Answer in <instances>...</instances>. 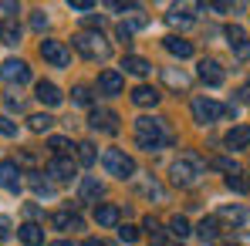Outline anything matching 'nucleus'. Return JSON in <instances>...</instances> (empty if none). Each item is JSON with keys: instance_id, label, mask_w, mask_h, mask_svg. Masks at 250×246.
I'll list each match as a JSON object with an SVG mask.
<instances>
[{"instance_id": "f257e3e1", "label": "nucleus", "mask_w": 250, "mask_h": 246, "mask_svg": "<svg viewBox=\"0 0 250 246\" xmlns=\"http://www.w3.org/2000/svg\"><path fill=\"white\" fill-rule=\"evenodd\" d=\"M135 142L146 152H159V149H166L169 142H172V135L166 132V122L163 118L142 115V118H135Z\"/></svg>"}, {"instance_id": "f03ea898", "label": "nucleus", "mask_w": 250, "mask_h": 246, "mask_svg": "<svg viewBox=\"0 0 250 246\" xmlns=\"http://www.w3.org/2000/svg\"><path fill=\"white\" fill-rule=\"evenodd\" d=\"M200 175H203V159H200L196 152H183L176 162L169 165V179H172V186H179V189L196 186Z\"/></svg>"}, {"instance_id": "7ed1b4c3", "label": "nucleus", "mask_w": 250, "mask_h": 246, "mask_svg": "<svg viewBox=\"0 0 250 246\" xmlns=\"http://www.w3.org/2000/svg\"><path fill=\"white\" fill-rule=\"evenodd\" d=\"M102 165H105V172L115 175V179H132V175H135V162H132V155H125L122 149H105Z\"/></svg>"}, {"instance_id": "20e7f679", "label": "nucleus", "mask_w": 250, "mask_h": 246, "mask_svg": "<svg viewBox=\"0 0 250 246\" xmlns=\"http://www.w3.org/2000/svg\"><path fill=\"white\" fill-rule=\"evenodd\" d=\"M75 47H78V54L88 57V61H102V57H108V41L102 38V34H75Z\"/></svg>"}, {"instance_id": "39448f33", "label": "nucleus", "mask_w": 250, "mask_h": 246, "mask_svg": "<svg viewBox=\"0 0 250 246\" xmlns=\"http://www.w3.org/2000/svg\"><path fill=\"white\" fill-rule=\"evenodd\" d=\"M41 57L47 64H54V68H68L71 64V51L64 47V41H51V38L41 41Z\"/></svg>"}, {"instance_id": "423d86ee", "label": "nucleus", "mask_w": 250, "mask_h": 246, "mask_svg": "<svg viewBox=\"0 0 250 246\" xmlns=\"http://www.w3.org/2000/svg\"><path fill=\"white\" fill-rule=\"evenodd\" d=\"M220 115H223L220 101H213V98H193V118L200 125H213Z\"/></svg>"}, {"instance_id": "0eeeda50", "label": "nucleus", "mask_w": 250, "mask_h": 246, "mask_svg": "<svg viewBox=\"0 0 250 246\" xmlns=\"http://www.w3.org/2000/svg\"><path fill=\"white\" fill-rule=\"evenodd\" d=\"M0 78L10 84H27L31 81V68H27V61H17V57H10V61H3L0 64Z\"/></svg>"}, {"instance_id": "6e6552de", "label": "nucleus", "mask_w": 250, "mask_h": 246, "mask_svg": "<svg viewBox=\"0 0 250 246\" xmlns=\"http://www.w3.org/2000/svg\"><path fill=\"white\" fill-rule=\"evenodd\" d=\"M223 78H227V75H223V64H220L216 57H203V61H200V81H203V84L220 88Z\"/></svg>"}, {"instance_id": "1a4fd4ad", "label": "nucleus", "mask_w": 250, "mask_h": 246, "mask_svg": "<svg viewBox=\"0 0 250 246\" xmlns=\"http://www.w3.org/2000/svg\"><path fill=\"white\" fill-rule=\"evenodd\" d=\"M122 88H125V78H122V71H115V68H108V71H102L98 75V95H122Z\"/></svg>"}, {"instance_id": "9d476101", "label": "nucleus", "mask_w": 250, "mask_h": 246, "mask_svg": "<svg viewBox=\"0 0 250 246\" xmlns=\"http://www.w3.org/2000/svg\"><path fill=\"white\" fill-rule=\"evenodd\" d=\"M0 189L21 192V169H17L14 159H3V162H0Z\"/></svg>"}, {"instance_id": "9b49d317", "label": "nucleus", "mask_w": 250, "mask_h": 246, "mask_svg": "<svg viewBox=\"0 0 250 246\" xmlns=\"http://www.w3.org/2000/svg\"><path fill=\"white\" fill-rule=\"evenodd\" d=\"M88 125H91L95 132H119V115L108 112V108H95V112L88 115Z\"/></svg>"}, {"instance_id": "f8f14e48", "label": "nucleus", "mask_w": 250, "mask_h": 246, "mask_svg": "<svg viewBox=\"0 0 250 246\" xmlns=\"http://www.w3.org/2000/svg\"><path fill=\"white\" fill-rule=\"evenodd\" d=\"M223 145H227L230 152H240V149H247V145H250V125H233V128L223 135Z\"/></svg>"}, {"instance_id": "ddd939ff", "label": "nucleus", "mask_w": 250, "mask_h": 246, "mask_svg": "<svg viewBox=\"0 0 250 246\" xmlns=\"http://www.w3.org/2000/svg\"><path fill=\"white\" fill-rule=\"evenodd\" d=\"M159 98H163V95H159L152 84H139V88L132 91V105H135V108H156Z\"/></svg>"}, {"instance_id": "4468645a", "label": "nucleus", "mask_w": 250, "mask_h": 246, "mask_svg": "<svg viewBox=\"0 0 250 246\" xmlns=\"http://www.w3.org/2000/svg\"><path fill=\"white\" fill-rule=\"evenodd\" d=\"M75 169H78L75 159H71V155H64V159H51V162H47V175H51V179H58V182H64V179H71V175H75Z\"/></svg>"}, {"instance_id": "2eb2a0df", "label": "nucleus", "mask_w": 250, "mask_h": 246, "mask_svg": "<svg viewBox=\"0 0 250 246\" xmlns=\"http://www.w3.org/2000/svg\"><path fill=\"white\" fill-rule=\"evenodd\" d=\"M119 219H122V209L115 203L95 206V223H98V226H119Z\"/></svg>"}, {"instance_id": "dca6fc26", "label": "nucleus", "mask_w": 250, "mask_h": 246, "mask_svg": "<svg viewBox=\"0 0 250 246\" xmlns=\"http://www.w3.org/2000/svg\"><path fill=\"white\" fill-rule=\"evenodd\" d=\"M51 226L61 229V233H75V229H82L84 223H82L78 212H54V216H51Z\"/></svg>"}, {"instance_id": "f3484780", "label": "nucleus", "mask_w": 250, "mask_h": 246, "mask_svg": "<svg viewBox=\"0 0 250 246\" xmlns=\"http://www.w3.org/2000/svg\"><path fill=\"white\" fill-rule=\"evenodd\" d=\"M61 98H64V95H61V88L54 81H38V101H41V105L54 108V105H61Z\"/></svg>"}, {"instance_id": "a211bd4d", "label": "nucleus", "mask_w": 250, "mask_h": 246, "mask_svg": "<svg viewBox=\"0 0 250 246\" xmlns=\"http://www.w3.org/2000/svg\"><path fill=\"white\" fill-rule=\"evenodd\" d=\"M122 68H125V75H135V78H146V75L152 71V64H149L146 57H139V54H125Z\"/></svg>"}, {"instance_id": "6ab92c4d", "label": "nucleus", "mask_w": 250, "mask_h": 246, "mask_svg": "<svg viewBox=\"0 0 250 246\" xmlns=\"http://www.w3.org/2000/svg\"><path fill=\"white\" fill-rule=\"evenodd\" d=\"M163 47L169 54H176V57H193V41H186V38L169 34V38H163Z\"/></svg>"}, {"instance_id": "aec40b11", "label": "nucleus", "mask_w": 250, "mask_h": 246, "mask_svg": "<svg viewBox=\"0 0 250 246\" xmlns=\"http://www.w3.org/2000/svg\"><path fill=\"white\" fill-rule=\"evenodd\" d=\"M78 196H82V203H98L102 199V182L95 175H84L82 186H78Z\"/></svg>"}, {"instance_id": "412c9836", "label": "nucleus", "mask_w": 250, "mask_h": 246, "mask_svg": "<svg viewBox=\"0 0 250 246\" xmlns=\"http://www.w3.org/2000/svg\"><path fill=\"white\" fill-rule=\"evenodd\" d=\"M17 236L24 240V246H41L44 243V229L38 223H24V226L17 229Z\"/></svg>"}, {"instance_id": "4be33fe9", "label": "nucleus", "mask_w": 250, "mask_h": 246, "mask_svg": "<svg viewBox=\"0 0 250 246\" xmlns=\"http://www.w3.org/2000/svg\"><path fill=\"white\" fill-rule=\"evenodd\" d=\"M196 233H200V240H203V243L216 240V233H220V219H216V216H207V219L196 226Z\"/></svg>"}, {"instance_id": "5701e85b", "label": "nucleus", "mask_w": 250, "mask_h": 246, "mask_svg": "<svg viewBox=\"0 0 250 246\" xmlns=\"http://www.w3.org/2000/svg\"><path fill=\"white\" fill-rule=\"evenodd\" d=\"M193 20H196V17H193L189 10H179V7H172V10L166 14V24H169V27H189Z\"/></svg>"}, {"instance_id": "b1692460", "label": "nucleus", "mask_w": 250, "mask_h": 246, "mask_svg": "<svg viewBox=\"0 0 250 246\" xmlns=\"http://www.w3.org/2000/svg\"><path fill=\"white\" fill-rule=\"evenodd\" d=\"M0 41H3V44H17V41H21V27H17L14 17H7V20L0 24Z\"/></svg>"}, {"instance_id": "393cba45", "label": "nucleus", "mask_w": 250, "mask_h": 246, "mask_svg": "<svg viewBox=\"0 0 250 246\" xmlns=\"http://www.w3.org/2000/svg\"><path fill=\"white\" fill-rule=\"evenodd\" d=\"M47 149L54 152V159H64V155H71V149H75V145H71L68 138H61V135H54V138L47 142Z\"/></svg>"}, {"instance_id": "a878e982", "label": "nucleus", "mask_w": 250, "mask_h": 246, "mask_svg": "<svg viewBox=\"0 0 250 246\" xmlns=\"http://www.w3.org/2000/svg\"><path fill=\"white\" fill-rule=\"evenodd\" d=\"M169 233L183 240V236H189V233H193V226H189V219H186V216H172V219H169Z\"/></svg>"}, {"instance_id": "bb28decb", "label": "nucleus", "mask_w": 250, "mask_h": 246, "mask_svg": "<svg viewBox=\"0 0 250 246\" xmlns=\"http://www.w3.org/2000/svg\"><path fill=\"white\" fill-rule=\"evenodd\" d=\"M163 78H166V84L169 88H189V75L186 71H163Z\"/></svg>"}, {"instance_id": "cd10ccee", "label": "nucleus", "mask_w": 250, "mask_h": 246, "mask_svg": "<svg viewBox=\"0 0 250 246\" xmlns=\"http://www.w3.org/2000/svg\"><path fill=\"white\" fill-rule=\"evenodd\" d=\"M146 229H149V240H152V246H166V236H163V229H159V223L149 216L146 219Z\"/></svg>"}, {"instance_id": "c85d7f7f", "label": "nucleus", "mask_w": 250, "mask_h": 246, "mask_svg": "<svg viewBox=\"0 0 250 246\" xmlns=\"http://www.w3.org/2000/svg\"><path fill=\"white\" fill-rule=\"evenodd\" d=\"M31 189H34V192H38V196H54V186H51V182H47V179H41V175H38V172H34V175H31Z\"/></svg>"}, {"instance_id": "c756f323", "label": "nucleus", "mask_w": 250, "mask_h": 246, "mask_svg": "<svg viewBox=\"0 0 250 246\" xmlns=\"http://www.w3.org/2000/svg\"><path fill=\"white\" fill-rule=\"evenodd\" d=\"M78 149V162L82 165H95V145L91 142H82V145H75Z\"/></svg>"}, {"instance_id": "7c9ffc66", "label": "nucleus", "mask_w": 250, "mask_h": 246, "mask_svg": "<svg viewBox=\"0 0 250 246\" xmlns=\"http://www.w3.org/2000/svg\"><path fill=\"white\" fill-rule=\"evenodd\" d=\"M27 125H31V132H47V128L54 125V118H51V115H31Z\"/></svg>"}, {"instance_id": "2f4dec72", "label": "nucleus", "mask_w": 250, "mask_h": 246, "mask_svg": "<svg viewBox=\"0 0 250 246\" xmlns=\"http://www.w3.org/2000/svg\"><path fill=\"white\" fill-rule=\"evenodd\" d=\"M227 189H233V192H247L250 182L240 175V172H233V175H227Z\"/></svg>"}, {"instance_id": "473e14b6", "label": "nucleus", "mask_w": 250, "mask_h": 246, "mask_svg": "<svg viewBox=\"0 0 250 246\" xmlns=\"http://www.w3.org/2000/svg\"><path fill=\"white\" fill-rule=\"evenodd\" d=\"M220 219H230V223H244V209H240V206H227V209H220Z\"/></svg>"}, {"instance_id": "72a5a7b5", "label": "nucleus", "mask_w": 250, "mask_h": 246, "mask_svg": "<svg viewBox=\"0 0 250 246\" xmlns=\"http://www.w3.org/2000/svg\"><path fill=\"white\" fill-rule=\"evenodd\" d=\"M227 41H230V47H237L240 41H247V34H244V27H237V24H230V27H227Z\"/></svg>"}, {"instance_id": "f704fd0d", "label": "nucleus", "mask_w": 250, "mask_h": 246, "mask_svg": "<svg viewBox=\"0 0 250 246\" xmlns=\"http://www.w3.org/2000/svg\"><path fill=\"white\" fill-rule=\"evenodd\" d=\"M71 101H75V105H91V91H88L84 84H78V88L71 91Z\"/></svg>"}, {"instance_id": "c9c22d12", "label": "nucleus", "mask_w": 250, "mask_h": 246, "mask_svg": "<svg viewBox=\"0 0 250 246\" xmlns=\"http://www.w3.org/2000/svg\"><path fill=\"white\" fill-rule=\"evenodd\" d=\"M119 240L122 243H139V229L135 226H119Z\"/></svg>"}, {"instance_id": "e433bc0d", "label": "nucleus", "mask_w": 250, "mask_h": 246, "mask_svg": "<svg viewBox=\"0 0 250 246\" xmlns=\"http://www.w3.org/2000/svg\"><path fill=\"white\" fill-rule=\"evenodd\" d=\"M0 135H3V138H14V135H17V122H10L7 115H0Z\"/></svg>"}, {"instance_id": "4c0bfd02", "label": "nucleus", "mask_w": 250, "mask_h": 246, "mask_svg": "<svg viewBox=\"0 0 250 246\" xmlns=\"http://www.w3.org/2000/svg\"><path fill=\"white\" fill-rule=\"evenodd\" d=\"M31 27H34V31H44V27H47V17H44V10H34V17H31Z\"/></svg>"}, {"instance_id": "58836bf2", "label": "nucleus", "mask_w": 250, "mask_h": 246, "mask_svg": "<svg viewBox=\"0 0 250 246\" xmlns=\"http://www.w3.org/2000/svg\"><path fill=\"white\" fill-rule=\"evenodd\" d=\"M68 7H71V10H78V14H88V10H91L95 3H91V0H71Z\"/></svg>"}, {"instance_id": "ea45409f", "label": "nucleus", "mask_w": 250, "mask_h": 246, "mask_svg": "<svg viewBox=\"0 0 250 246\" xmlns=\"http://www.w3.org/2000/svg\"><path fill=\"white\" fill-rule=\"evenodd\" d=\"M233 54H237L240 61H247V57H250V41H240L237 47H233Z\"/></svg>"}, {"instance_id": "a19ab883", "label": "nucleus", "mask_w": 250, "mask_h": 246, "mask_svg": "<svg viewBox=\"0 0 250 246\" xmlns=\"http://www.w3.org/2000/svg\"><path fill=\"white\" fill-rule=\"evenodd\" d=\"M142 192H146V196H156V199L163 196V189H159L156 182H146V186H142Z\"/></svg>"}, {"instance_id": "79ce46f5", "label": "nucleus", "mask_w": 250, "mask_h": 246, "mask_svg": "<svg viewBox=\"0 0 250 246\" xmlns=\"http://www.w3.org/2000/svg\"><path fill=\"white\" fill-rule=\"evenodd\" d=\"M7 236H10V219H7V216H0V243H3Z\"/></svg>"}, {"instance_id": "37998d69", "label": "nucleus", "mask_w": 250, "mask_h": 246, "mask_svg": "<svg viewBox=\"0 0 250 246\" xmlns=\"http://www.w3.org/2000/svg\"><path fill=\"white\" fill-rule=\"evenodd\" d=\"M82 246H112V243H105V240H98V236H91V240H84Z\"/></svg>"}, {"instance_id": "c03bdc74", "label": "nucleus", "mask_w": 250, "mask_h": 246, "mask_svg": "<svg viewBox=\"0 0 250 246\" xmlns=\"http://www.w3.org/2000/svg\"><path fill=\"white\" fill-rule=\"evenodd\" d=\"M51 246H75V243H71V240H54Z\"/></svg>"}, {"instance_id": "a18cd8bd", "label": "nucleus", "mask_w": 250, "mask_h": 246, "mask_svg": "<svg viewBox=\"0 0 250 246\" xmlns=\"http://www.w3.org/2000/svg\"><path fill=\"white\" fill-rule=\"evenodd\" d=\"M240 95H244V98H250V81L244 84V91H240Z\"/></svg>"}, {"instance_id": "49530a36", "label": "nucleus", "mask_w": 250, "mask_h": 246, "mask_svg": "<svg viewBox=\"0 0 250 246\" xmlns=\"http://www.w3.org/2000/svg\"><path fill=\"white\" fill-rule=\"evenodd\" d=\"M176 246H179V243H176Z\"/></svg>"}, {"instance_id": "de8ad7c7", "label": "nucleus", "mask_w": 250, "mask_h": 246, "mask_svg": "<svg viewBox=\"0 0 250 246\" xmlns=\"http://www.w3.org/2000/svg\"><path fill=\"white\" fill-rule=\"evenodd\" d=\"M230 246H233V243H230Z\"/></svg>"}]
</instances>
